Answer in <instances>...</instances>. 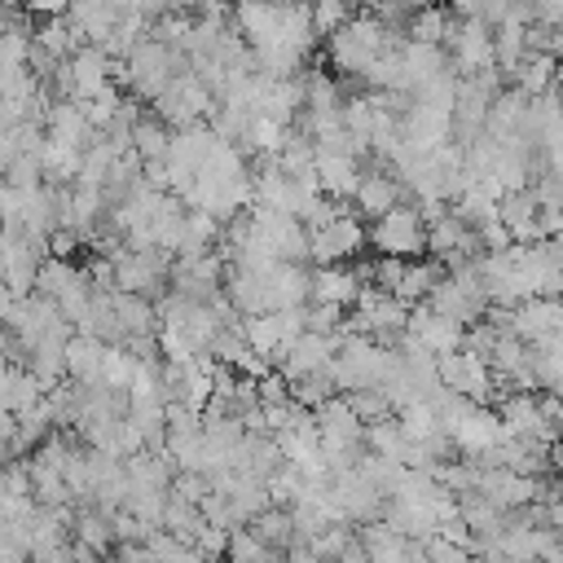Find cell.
Listing matches in <instances>:
<instances>
[{"mask_svg": "<svg viewBox=\"0 0 563 563\" xmlns=\"http://www.w3.org/2000/svg\"><path fill=\"white\" fill-rule=\"evenodd\" d=\"M361 286H365V277H361L356 264H312V295H308V303L352 308Z\"/></svg>", "mask_w": 563, "mask_h": 563, "instance_id": "cell-7", "label": "cell"}, {"mask_svg": "<svg viewBox=\"0 0 563 563\" xmlns=\"http://www.w3.org/2000/svg\"><path fill=\"white\" fill-rule=\"evenodd\" d=\"M246 528H251L268 550H286V545L295 541V523H290V510H286V506H264Z\"/></svg>", "mask_w": 563, "mask_h": 563, "instance_id": "cell-20", "label": "cell"}, {"mask_svg": "<svg viewBox=\"0 0 563 563\" xmlns=\"http://www.w3.org/2000/svg\"><path fill=\"white\" fill-rule=\"evenodd\" d=\"M286 4H312V0H286Z\"/></svg>", "mask_w": 563, "mask_h": 563, "instance_id": "cell-30", "label": "cell"}, {"mask_svg": "<svg viewBox=\"0 0 563 563\" xmlns=\"http://www.w3.org/2000/svg\"><path fill=\"white\" fill-rule=\"evenodd\" d=\"M554 70H559V57L550 53H523V62L510 70V88H519L523 97H541L554 88Z\"/></svg>", "mask_w": 563, "mask_h": 563, "instance_id": "cell-16", "label": "cell"}, {"mask_svg": "<svg viewBox=\"0 0 563 563\" xmlns=\"http://www.w3.org/2000/svg\"><path fill=\"white\" fill-rule=\"evenodd\" d=\"M356 13V4H347V0H312L308 4V18H312V35L317 40H325V35H334L347 18Z\"/></svg>", "mask_w": 563, "mask_h": 563, "instance_id": "cell-22", "label": "cell"}, {"mask_svg": "<svg viewBox=\"0 0 563 563\" xmlns=\"http://www.w3.org/2000/svg\"><path fill=\"white\" fill-rule=\"evenodd\" d=\"M44 136L57 141V145H70V150H84L92 128L84 119V106L79 101H53L48 114H44Z\"/></svg>", "mask_w": 563, "mask_h": 563, "instance_id": "cell-12", "label": "cell"}, {"mask_svg": "<svg viewBox=\"0 0 563 563\" xmlns=\"http://www.w3.org/2000/svg\"><path fill=\"white\" fill-rule=\"evenodd\" d=\"M453 22H457V18H453L444 4H422V9L409 13L405 35H409L413 44H444V35H449Z\"/></svg>", "mask_w": 563, "mask_h": 563, "instance_id": "cell-18", "label": "cell"}, {"mask_svg": "<svg viewBox=\"0 0 563 563\" xmlns=\"http://www.w3.org/2000/svg\"><path fill=\"white\" fill-rule=\"evenodd\" d=\"M405 198V185L396 180V172L387 167H374V172H361V185H356V194H352V207H356V216H383V211H391L396 202Z\"/></svg>", "mask_w": 563, "mask_h": 563, "instance_id": "cell-8", "label": "cell"}, {"mask_svg": "<svg viewBox=\"0 0 563 563\" xmlns=\"http://www.w3.org/2000/svg\"><path fill=\"white\" fill-rule=\"evenodd\" d=\"M325 563H369V554H365V545H361V541H352L339 559H325Z\"/></svg>", "mask_w": 563, "mask_h": 563, "instance_id": "cell-27", "label": "cell"}, {"mask_svg": "<svg viewBox=\"0 0 563 563\" xmlns=\"http://www.w3.org/2000/svg\"><path fill=\"white\" fill-rule=\"evenodd\" d=\"M343 396H347V405H352V413H356L361 422H378V418L391 413V400H387L378 387H356V391H343Z\"/></svg>", "mask_w": 563, "mask_h": 563, "instance_id": "cell-23", "label": "cell"}, {"mask_svg": "<svg viewBox=\"0 0 563 563\" xmlns=\"http://www.w3.org/2000/svg\"><path fill=\"white\" fill-rule=\"evenodd\" d=\"M79 277V268L70 264V260H57V255H44L40 260V268H35V295H48V299H57L70 282Z\"/></svg>", "mask_w": 563, "mask_h": 563, "instance_id": "cell-21", "label": "cell"}, {"mask_svg": "<svg viewBox=\"0 0 563 563\" xmlns=\"http://www.w3.org/2000/svg\"><path fill=\"white\" fill-rule=\"evenodd\" d=\"M435 378H440V387H449V391H457V396H466V400H475V405H493V387H497V374H493V365L479 356V352H471V347H457V352H440L435 356Z\"/></svg>", "mask_w": 563, "mask_h": 563, "instance_id": "cell-3", "label": "cell"}, {"mask_svg": "<svg viewBox=\"0 0 563 563\" xmlns=\"http://www.w3.org/2000/svg\"><path fill=\"white\" fill-rule=\"evenodd\" d=\"M537 207H541V198L532 194V185H528V189H510V194H501V202H497V220H501V229L510 233V242H519V246L541 242V238H537Z\"/></svg>", "mask_w": 563, "mask_h": 563, "instance_id": "cell-9", "label": "cell"}, {"mask_svg": "<svg viewBox=\"0 0 563 563\" xmlns=\"http://www.w3.org/2000/svg\"><path fill=\"white\" fill-rule=\"evenodd\" d=\"M66 4H70V0H22V9H26L31 18H53V13H66Z\"/></svg>", "mask_w": 563, "mask_h": 563, "instance_id": "cell-24", "label": "cell"}, {"mask_svg": "<svg viewBox=\"0 0 563 563\" xmlns=\"http://www.w3.org/2000/svg\"><path fill=\"white\" fill-rule=\"evenodd\" d=\"M545 510H550V528H554V532H559V541H563V497H559V501H550Z\"/></svg>", "mask_w": 563, "mask_h": 563, "instance_id": "cell-28", "label": "cell"}, {"mask_svg": "<svg viewBox=\"0 0 563 563\" xmlns=\"http://www.w3.org/2000/svg\"><path fill=\"white\" fill-rule=\"evenodd\" d=\"M286 563H325V559H321L308 541H290V545H286Z\"/></svg>", "mask_w": 563, "mask_h": 563, "instance_id": "cell-25", "label": "cell"}, {"mask_svg": "<svg viewBox=\"0 0 563 563\" xmlns=\"http://www.w3.org/2000/svg\"><path fill=\"white\" fill-rule=\"evenodd\" d=\"M62 352H66V378H75V383H97L101 378V352H106L101 339L75 330Z\"/></svg>", "mask_w": 563, "mask_h": 563, "instance_id": "cell-13", "label": "cell"}, {"mask_svg": "<svg viewBox=\"0 0 563 563\" xmlns=\"http://www.w3.org/2000/svg\"><path fill=\"white\" fill-rule=\"evenodd\" d=\"M70 537L79 545H88L92 554H106L114 545V528H110V515L97 510V506H79L75 519H70Z\"/></svg>", "mask_w": 563, "mask_h": 563, "instance_id": "cell-17", "label": "cell"}, {"mask_svg": "<svg viewBox=\"0 0 563 563\" xmlns=\"http://www.w3.org/2000/svg\"><path fill=\"white\" fill-rule=\"evenodd\" d=\"M356 541L365 545L369 563H400L405 550H409V537H400V532H396L391 523H383V519L361 523V528H356Z\"/></svg>", "mask_w": 563, "mask_h": 563, "instance_id": "cell-14", "label": "cell"}, {"mask_svg": "<svg viewBox=\"0 0 563 563\" xmlns=\"http://www.w3.org/2000/svg\"><path fill=\"white\" fill-rule=\"evenodd\" d=\"M365 238L383 251V255H396V260H413L427 251V224H422V211L409 207V202H396L391 211L374 216Z\"/></svg>", "mask_w": 563, "mask_h": 563, "instance_id": "cell-2", "label": "cell"}, {"mask_svg": "<svg viewBox=\"0 0 563 563\" xmlns=\"http://www.w3.org/2000/svg\"><path fill=\"white\" fill-rule=\"evenodd\" d=\"M66 18L79 26L84 44H106V35L114 31V22L123 18V9L114 0H70Z\"/></svg>", "mask_w": 563, "mask_h": 563, "instance_id": "cell-11", "label": "cell"}, {"mask_svg": "<svg viewBox=\"0 0 563 563\" xmlns=\"http://www.w3.org/2000/svg\"><path fill=\"white\" fill-rule=\"evenodd\" d=\"M167 145H172V128L158 114H141L132 123V150L141 154V163H163Z\"/></svg>", "mask_w": 563, "mask_h": 563, "instance_id": "cell-19", "label": "cell"}, {"mask_svg": "<svg viewBox=\"0 0 563 563\" xmlns=\"http://www.w3.org/2000/svg\"><path fill=\"white\" fill-rule=\"evenodd\" d=\"M444 9H449L457 22H466V18H479V13H484V0H449Z\"/></svg>", "mask_w": 563, "mask_h": 563, "instance_id": "cell-26", "label": "cell"}, {"mask_svg": "<svg viewBox=\"0 0 563 563\" xmlns=\"http://www.w3.org/2000/svg\"><path fill=\"white\" fill-rule=\"evenodd\" d=\"M31 40L48 53V57H57V62H66L79 44H84V35H79V26L66 18V13H53V18H40V26L31 31Z\"/></svg>", "mask_w": 563, "mask_h": 563, "instance_id": "cell-15", "label": "cell"}, {"mask_svg": "<svg viewBox=\"0 0 563 563\" xmlns=\"http://www.w3.org/2000/svg\"><path fill=\"white\" fill-rule=\"evenodd\" d=\"M150 106H154L150 114H158V119L176 132V128L207 123V119H211V110H216V97H211V92L202 88V79L185 66V70H180V75H176V79H172V84H167Z\"/></svg>", "mask_w": 563, "mask_h": 563, "instance_id": "cell-1", "label": "cell"}, {"mask_svg": "<svg viewBox=\"0 0 563 563\" xmlns=\"http://www.w3.org/2000/svg\"><path fill=\"white\" fill-rule=\"evenodd\" d=\"M317 185H321V194H330V198H339V202H352V194H356V185H361V158H352V154H330V150H317Z\"/></svg>", "mask_w": 563, "mask_h": 563, "instance_id": "cell-10", "label": "cell"}, {"mask_svg": "<svg viewBox=\"0 0 563 563\" xmlns=\"http://www.w3.org/2000/svg\"><path fill=\"white\" fill-rule=\"evenodd\" d=\"M405 334H413L427 352H457L462 347V334H466V325L462 321H453V317H440L435 308H427V303H413L409 308V317H405Z\"/></svg>", "mask_w": 563, "mask_h": 563, "instance_id": "cell-6", "label": "cell"}, {"mask_svg": "<svg viewBox=\"0 0 563 563\" xmlns=\"http://www.w3.org/2000/svg\"><path fill=\"white\" fill-rule=\"evenodd\" d=\"M365 224L356 211H339L330 224L308 229V264H343L365 246Z\"/></svg>", "mask_w": 563, "mask_h": 563, "instance_id": "cell-4", "label": "cell"}, {"mask_svg": "<svg viewBox=\"0 0 563 563\" xmlns=\"http://www.w3.org/2000/svg\"><path fill=\"white\" fill-rule=\"evenodd\" d=\"M97 563H123V559H119V554H101Z\"/></svg>", "mask_w": 563, "mask_h": 563, "instance_id": "cell-29", "label": "cell"}, {"mask_svg": "<svg viewBox=\"0 0 563 563\" xmlns=\"http://www.w3.org/2000/svg\"><path fill=\"white\" fill-rule=\"evenodd\" d=\"M334 352H339V334L303 330V334L295 339V347L277 361V374H282L286 383L308 378V374H325V369H330V361H334Z\"/></svg>", "mask_w": 563, "mask_h": 563, "instance_id": "cell-5", "label": "cell"}]
</instances>
